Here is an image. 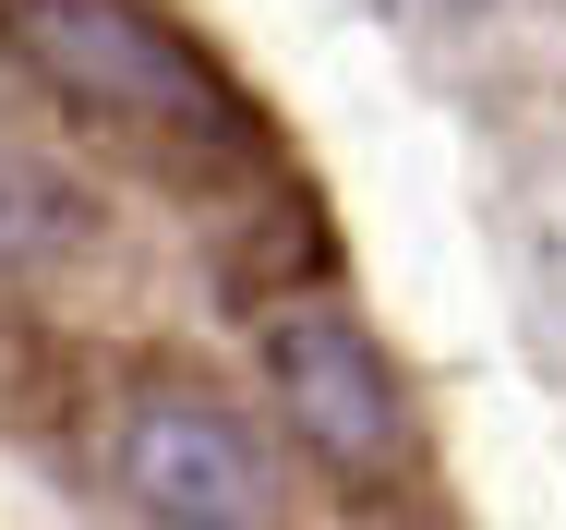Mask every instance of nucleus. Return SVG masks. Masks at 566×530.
Instances as JSON below:
<instances>
[{
	"label": "nucleus",
	"mask_w": 566,
	"mask_h": 530,
	"mask_svg": "<svg viewBox=\"0 0 566 530\" xmlns=\"http://www.w3.org/2000/svg\"><path fill=\"white\" fill-rule=\"evenodd\" d=\"M0 37H12V61L24 73H49L61 97L85 108H120V121H181V133H206L229 121L218 73L145 12V0H0Z\"/></svg>",
	"instance_id": "nucleus-1"
},
{
	"label": "nucleus",
	"mask_w": 566,
	"mask_h": 530,
	"mask_svg": "<svg viewBox=\"0 0 566 530\" xmlns=\"http://www.w3.org/2000/svg\"><path fill=\"white\" fill-rule=\"evenodd\" d=\"M120 482L157 530H253L265 519V446L218 398H145L120 423Z\"/></svg>",
	"instance_id": "nucleus-2"
},
{
	"label": "nucleus",
	"mask_w": 566,
	"mask_h": 530,
	"mask_svg": "<svg viewBox=\"0 0 566 530\" xmlns=\"http://www.w3.org/2000/svg\"><path fill=\"white\" fill-rule=\"evenodd\" d=\"M265 362H277V398H290V423L314 458H338V470H386L398 458V374L374 362V337L349 314H277L265 325Z\"/></svg>",
	"instance_id": "nucleus-3"
}]
</instances>
